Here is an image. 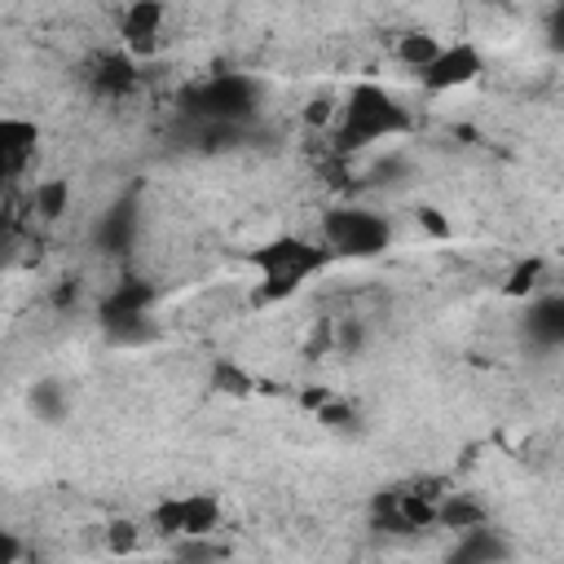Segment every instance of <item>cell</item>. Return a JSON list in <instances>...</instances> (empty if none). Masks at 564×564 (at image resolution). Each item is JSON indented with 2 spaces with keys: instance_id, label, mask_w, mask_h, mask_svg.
Returning <instances> with one entry per match:
<instances>
[{
  "instance_id": "6da1fadb",
  "label": "cell",
  "mask_w": 564,
  "mask_h": 564,
  "mask_svg": "<svg viewBox=\"0 0 564 564\" xmlns=\"http://www.w3.org/2000/svg\"><path fill=\"white\" fill-rule=\"evenodd\" d=\"M330 260L326 247L308 242V238H295V234H282V238H269L264 247H256L247 256V264L260 273V295L264 300H286L295 295L313 273H322Z\"/></svg>"
},
{
  "instance_id": "5b68a950",
  "label": "cell",
  "mask_w": 564,
  "mask_h": 564,
  "mask_svg": "<svg viewBox=\"0 0 564 564\" xmlns=\"http://www.w3.org/2000/svg\"><path fill=\"white\" fill-rule=\"evenodd\" d=\"M35 145H40V128L31 119H0V189H13L31 159H35Z\"/></svg>"
},
{
  "instance_id": "5bb4252c",
  "label": "cell",
  "mask_w": 564,
  "mask_h": 564,
  "mask_svg": "<svg viewBox=\"0 0 564 564\" xmlns=\"http://www.w3.org/2000/svg\"><path fill=\"white\" fill-rule=\"evenodd\" d=\"M181 507H185L181 538H212V529L220 524V502H216V494H185Z\"/></svg>"
},
{
  "instance_id": "3957f363",
  "label": "cell",
  "mask_w": 564,
  "mask_h": 564,
  "mask_svg": "<svg viewBox=\"0 0 564 564\" xmlns=\"http://www.w3.org/2000/svg\"><path fill=\"white\" fill-rule=\"evenodd\" d=\"M260 106V84L251 75H212L198 88L185 93V110L198 123H220V128H242Z\"/></svg>"
},
{
  "instance_id": "603a6c76",
  "label": "cell",
  "mask_w": 564,
  "mask_h": 564,
  "mask_svg": "<svg viewBox=\"0 0 564 564\" xmlns=\"http://www.w3.org/2000/svg\"><path fill=\"white\" fill-rule=\"evenodd\" d=\"M419 225H423L432 238H449V220H445L436 207H419Z\"/></svg>"
},
{
  "instance_id": "8992f818",
  "label": "cell",
  "mask_w": 564,
  "mask_h": 564,
  "mask_svg": "<svg viewBox=\"0 0 564 564\" xmlns=\"http://www.w3.org/2000/svg\"><path fill=\"white\" fill-rule=\"evenodd\" d=\"M480 70H485V62H480L476 44H449V48L436 53V62L427 70H419V79H423L427 93H449V88L471 84Z\"/></svg>"
},
{
  "instance_id": "d4e9b609",
  "label": "cell",
  "mask_w": 564,
  "mask_h": 564,
  "mask_svg": "<svg viewBox=\"0 0 564 564\" xmlns=\"http://www.w3.org/2000/svg\"><path fill=\"white\" fill-rule=\"evenodd\" d=\"M330 119V97H313L304 106V123H326Z\"/></svg>"
},
{
  "instance_id": "44dd1931",
  "label": "cell",
  "mask_w": 564,
  "mask_h": 564,
  "mask_svg": "<svg viewBox=\"0 0 564 564\" xmlns=\"http://www.w3.org/2000/svg\"><path fill=\"white\" fill-rule=\"evenodd\" d=\"M137 546H141V529H137L132 520H110V524H106V551L132 555Z\"/></svg>"
},
{
  "instance_id": "ac0fdd59",
  "label": "cell",
  "mask_w": 564,
  "mask_h": 564,
  "mask_svg": "<svg viewBox=\"0 0 564 564\" xmlns=\"http://www.w3.org/2000/svg\"><path fill=\"white\" fill-rule=\"evenodd\" d=\"M212 388L225 392V397H247V392H251V375L238 370L234 361H216V366H212Z\"/></svg>"
},
{
  "instance_id": "ffe728a7",
  "label": "cell",
  "mask_w": 564,
  "mask_h": 564,
  "mask_svg": "<svg viewBox=\"0 0 564 564\" xmlns=\"http://www.w3.org/2000/svg\"><path fill=\"white\" fill-rule=\"evenodd\" d=\"M542 269H546V264H542L538 256L520 260V264L511 269V278H507V286H502V291H507V295H516V300H520V295H529V291H538V282H542Z\"/></svg>"
},
{
  "instance_id": "8fae6325",
  "label": "cell",
  "mask_w": 564,
  "mask_h": 564,
  "mask_svg": "<svg viewBox=\"0 0 564 564\" xmlns=\"http://www.w3.org/2000/svg\"><path fill=\"white\" fill-rule=\"evenodd\" d=\"M88 79H93V93H97V97H123V93H132V84H137V66H132L128 53H106V57L88 70Z\"/></svg>"
},
{
  "instance_id": "7402d4cb",
  "label": "cell",
  "mask_w": 564,
  "mask_h": 564,
  "mask_svg": "<svg viewBox=\"0 0 564 564\" xmlns=\"http://www.w3.org/2000/svg\"><path fill=\"white\" fill-rule=\"evenodd\" d=\"M317 419H322L326 427H335V432H352V427H357V410L344 405V401H335V397H326V401L317 405Z\"/></svg>"
},
{
  "instance_id": "2e32d148",
  "label": "cell",
  "mask_w": 564,
  "mask_h": 564,
  "mask_svg": "<svg viewBox=\"0 0 564 564\" xmlns=\"http://www.w3.org/2000/svg\"><path fill=\"white\" fill-rule=\"evenodd\" d=\"M31 410H35V419H44V423H62V414H66V388L57 383V379H40V383H31Z\"/></svg>"
},
{
  "instance_id": "9c48e42d",
  "label": "cell",
  "mask_w": 564,
  "mask_h": 564,
  "mask_svg": "<svg viewBox=\"0 0 564 564\" xmlns=\"http://www.w3.org/2000/svg\"><path fill=\"white\" fill-rule=\"evenodd\" d=\"M524 330H529V339H533V344H542V348L564 344V295H560V291L538 295V300L529 304Z\"/></svg>"
},
{
  "instance_id": "7a4b0ae2",
  "label": "cell",
  "mask_w": 564,
  "mask_h": 564,
  "mask_svg": "<svg viewBox=\"0 0 564 564\" xmlns=\"http://www.w3.org/2000/svg\"><path fill=\"white\" fill-rule=\"evenodd\" d=\"M410 128V115L405 106L379 88V84H357L344 101V123H339V150H361L370 141H383V137H397Z\"/></svg>"
},
{
  "instance_id": "ba28073f",
  "label": "cell",
  "mask_w": 564,
  "mask_h": 564,
  "mask_svg": "<svg viewBox=\"0 0 564 564\" xmlns=\"http://www.w3.org/2000/svg\"><path fill=\"white\" fill-rule=\"evenodd\" d=\"M154 300V286L141 282V278H123L106 300H101V326H119V322H132V317H145Z\"/></svg>"
},
{
  "instance_id": "e0dca14e",
  "label": "cell",
  "mask_w": 564,
  "mask_h": 564,
  "mask_svg": "<svg viewBox=\"0 0 564 564\" xmlns=\"http://www.w3.org/2000/svg\"><path fill=\"white\" fill-rule=\"evenodd\" d=\"M66 203H70V185H66L62 176L35 185V212H40L44 220H57V216L66 212Z\"/></svg>"
},
{
  "instance_id": "4fadbf2b",
  "label": "cell",
  "mask_w": 564,
  "mask_h": 564,
  "mask_svg": "<svg viewBox=\"0 0 564 564\" xmlns=\"http://www.w3.org/2000/svg\"><path fill=\"white\" fill-rule=\"evenodd\" d=\"M436 524H445V529H454V533L480 529V524H485V507H480L476 498H467V494H445V498L436 502Z\"/></svg>"
},
{
  "instance_id": "7c38bea8",
  "label": "cell",
  "mask_w": 564,
  "mask_h": 564,
  "mask_svg": "<svg viewBox=\"0 0 564 564\" xmlns=\"http://www.w3.org/2000/svg\"><path fill=\"white\" fill-rule=\"evenodd\" d=\"M132 238H137V203L123 198V203H115V207L101 216V225H97V242H101L106 251H128Z\"/></svg>"
},
{
  "instance_id": "484cf974",
  "label": "cell",
  "mask_w": 564,
  "mask_h": 564,
  "mask_svg": "<svg viewBox=\"0 0 564 564\" xmlns=\"http://www.w3.org/2000/svg\"><path fill=\"white\" fill-rule=\"evenodd\" d=\"M361 344V326L357 322H344V348H357Z\"/></svg>"
},
{
  "instance_id": "52a82bcc",
  "label": "cell",
  "mask_w": 564,
  "mask_h": 564,
  "mask_svg": "<svg viewBox=\"0 0 564 564\" xmlns=\"http://www.w3.org/2000/svg\"><path fill=\"white\" fill-rule=\"evenodd\" d=\"M163 18H167V9H163V4H154V0H141V4H132V9L123 13L119 35H123V44H128V53H132V57H150V53L159 48Z\"/></svg>"
},
{
  "instance_id": "9a60e30c",
  "label": "cell",
  "mask_w": 564,
  "mask_h": 564,
  "mask_svg": "<svg viewBox=\"0 0 564 564\" xmlns=\"http://www.w3.org/2000/svg\"><path fill=\"white\" fill-rule=\"evenodd\" d=\"M436 53H441V40L427 35V31H405L397 40V62L410 66V70H427L436 62Z\"/></svg>"
},
{
  "instance_id": "d6986e66",
  "label": "cell",
  "mask_w": 564,
  "mask_h": 564,
  "mask_svg": "<svg viewBox=\"0 0 564 564\" xmlns=\"http://www.w3.org/2000/svg\"><path fill=\"white\" fill-rule=\"evenodd\" d=\"M181 524H185L181 498H163V502L150 511V529H154L159 538H181Z\"/></svg>"
},
{
  "instance_id": "277c9868",
  "label": "cell",
  "mask_w": 564,
  "mask_h": 564,
  "mask_svg": "<svg viewBox=\"0 0 564 564\" xmlns=\"http://www.w3.org/2000/svg\"><path fill=\"white\" fill-rule=\"evenodd\" d=\"M322 242L335 256H352V260H370L392 242V225L366 207H335L322 216Z\"/></svg>"
},
{
  "instance_id": "cb8c5ba5",
  "label": "cell",
  "mask_w": 564,
  "mask_h": 564,
  "mask_svg": "<svg viewBox=\"0 0 564 564\" xmlns=\"http://www.w3.org/2000/svg\"><path fill=\"white\" fill-rule=\"evenodd\" d=\"M18 560H22V542L9 529H0V564H18Z\"/></svg>"
},
{
  "instance_id": "30bf717a",
  "label": "cell",
  "mask_w": 564,
  "mask_h": 564,
  "mask_svg": "<svg viewBox=\"0 0 564 564\" xmlns=\"http://www.w3.org/2000/svg\"><path fill=\"white\" fill-rule=\"evenodd\" d=\"M507 555H511V551H507V538L480 524V529L458 533V546L449 551L445 564H502Z\"/></svg>"
}]
</instances>
